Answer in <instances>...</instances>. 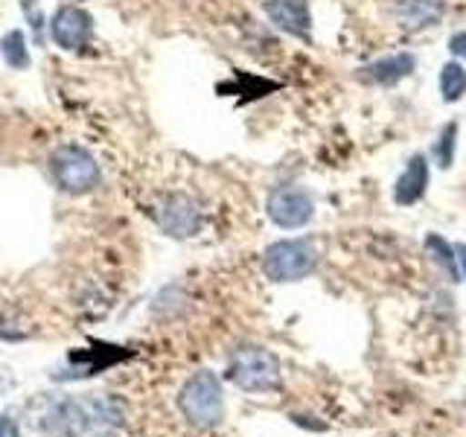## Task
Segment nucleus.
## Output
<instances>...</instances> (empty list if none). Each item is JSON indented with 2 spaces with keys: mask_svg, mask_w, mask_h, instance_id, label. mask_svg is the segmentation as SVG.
I'll return each mask as SVG.
<instances>
[{
  "mask_svg": "<svg viewBox=\"0 0 466 437\" xmlns=\"http://www.w3.org/2000/svg\"><path fill=\"white\" fill-rule=\"evenodd\" d=\"M178 405L184 417L198 429H213L225 417V397H222V382L216 379V373L201 371L184 385Z\"/></svg>",
  "mask_w": 466,
  "mask_h": 437,
  "instance_id": "nucleus-2",
  "label": "nucleus"
},
{
  "mask_svg": "<svg viewBox=\"0 0 466 437\" xmlns=\"http://www.w3.org/2000/svg\"><path fill=\"white\" fill-rule=\"evenodd\" d=\"M441 94L446 102H458L466 94V70L458 62H449L441 70Z\"/></svg>",
  "mask_w": 466,
  "mask_h": 437,
  "instance_id": "nucleus-14",
  "label": "nucleus"
},
{
  "mask_svg": "<svg viewBox=\"0 0 466 437\" xmlns=\"http://www.w3.org/2000/svg\"><path fill=\"white\" fill-rule=\"evenodd\" d=\"M266 15L289 36L306 38L312 29V12L306 0H266Z\"/></svg>",
  "mask_w": 466,
  "mask_h": 437,
  "instance_id": "nucleus-8",
  "label": "nucleus"
},
{
  "mask_svg": "<svg viewBox=\"0 0 466 437\" xmlns=\"http://www.w3.org/2000/svg\"><path fill=\"white\" fill-rule=\"evenodd\" d=\"M426 248L437 257V262H441L443 271L451 277V280H458V277H461V269H458V254H455V248H449V242L441 239V237H429V239H426Z\"/></svg>",
  "mask_w": 466,
  "mask_h": 437,
  "instance_id": "nucleus-16",
  "label": "nucleus"
},
{
  "mask_svg": "<svg viewBox=\"0 0 466 437\" xmlns=\"http://www.w3.org/2000/svg\"><path fill=\"white\" fill-rule=\"evenodd\" d=\"M318 266V251L309 239H280L262 257V271L274 283H295L309 277Z\"/></svg>",
  "mask_w": 466,
  "mask_h": 437,
  "instance_id": "nucleus-3",
  "label": "nucleus"
},
{
  "mask_svg": "<svg viewBox=\"0 0 466 437\" xmlns=\"http://www.w3.org/2000/svg\"><path fill=\"white\" fill-rule=\"evenodd\" d=\"M0 437H21L18 426H15V420L6 417V414H0Z\"/></svg>",
  "mask_w": 466,
  "mask_h": 437,
  "instance_id": "nucleus-19",
  "label": "nucleus"
},
{
  "mask_svg": "<svg viewBox=\"0 0 466 437\" xmlns=\"http://www.w3.org/2000/svg\"><path fill=\"white\" fill-rule=\"evenodd\" d=\"M157 222L164 228V233L175 239H187V237H196L201 230L204 222V213H201V204L187 196V193H172L164 198L157 210Z\"/></svg>",
  "mask_w": 466,
  "mask_h": 437,
  "instance_id": "nucleus-6",
  "label": "nucleus"
},
{
  "mask_svg": "<svg viewBox=\"0 0 466 437\" xmlns=\"http://www.w3.org/2000/svg\"><path fill=\"white\" fill-rule=\"evenodd\" d=\"M87 429V417L82 414V408L76 402H62L53 408V414L44 426V434L47 437H82Z\"/></svg>",
  "mask_w": 466,
  "mask_h": 437,
  "instance_id": "nucleus-11",
  "label": "nucleus"
},
{
  "mask_svg": "<svg viewBox=\"0 0 466 437\" xmlns=\"http://www.w3.org/2000/svg\"><path fill=\"white\" fill-rule=\"evenodd\" d=\"M455 254H458L461 266H463V274H466V245H458V248H455Z\"/></svg>",
  "mask_w": 466,
  "mask_h": 437,
  "instance_id": "nucleus-20",
  "label": "nucleus"
},
{
  "mask_svg": "<svg viewBox=\"0 0 466 437\" xmlns=\"http://www.w3.org/2000/svg\"><path fill=\"white\" fill-rule=\"evenodd\" d=\"M50 175L56 187L70 196H85L99 187L102 172L96 158L82 146H58L50 155Z\"/></svg>",
  "mask_w": 466,
  "mask_h": 437,
  "instance_id": "nucleus-1",
  "label": "nucleus"
},
{
  "mask_svg": "<svg viewBox=\"0 0 466 437\" xmlns=\"http://www.w3.org/2000/svg\"><path fill=\"white\" fill-rule=\"evenodd\" d=\"M443 15L441 0H402L400 4V18L405 26H429Z\"/></svg>",
  "mask_w": 466,
  "mask_h": 437,
  "instance_id": "nucleus-12",
  "label": "nucleus"
},
{
  "mask_svg": "<svg viewBox=\"0 0 466 437\" xmlns=\"http://www.w3.org/2000/svg\"><path fill=\"white\" fill-rule=\"evenodd\" d=\"M228 376L242 391L266 393L280 385V361H277L274 353H268V350H262V347H245L230 359Z\"/></svg>",
  "mask_w": 466,
  "mask_h": 437,
  "instance_id": "nucleus-4",
  "label": "nucleus"
},
{
  "mask_svg": "<svg viewBox=\"0 0 466 437\" xmlns=\"http://www.w3.org/2000/svg\"><path fill=\"white\" fill-rule=\"evenodd\" d=\"M426 187H429V164L422 155H414L408 160L405 172L397 178V187H393V198L397 204H417L422 196H426Z\"/></svg>",
  "mask_w": 466,
  "mask_h": 437,
  "instance_id": "nucleus-9",
  "label": "nucleus"
},
{
  "mask_svg": "<svg viewBox=\"0 0 466 437\" xmlns=\"http://www.w3.org/2000/svg\"><path fill=\"white\" fill-rule=\"evenodd\" d=\"M411 70H414V56L400 53L390 58H379V62L364 67L359 76L361 82H370V85H397L405 76H411Z\"/></svg>",
  "mask_w": 466,
  "mask_h": 437,
  "instance_id": "nucleus-10",
  "label": "nucleus"
},
{
  "mask_svg": "<svg viewBox=\"0 0 466 437\" xmlns=\"http://www.w3.org/2000/svg\"><path fill=\"white\" fill-rule=\"evenodd\" d=\"M0 56L12 70H26L29 65V50H26V38L21 29H12V33L4 36L0 41Z\"/></svg>",
  "mask_w": 466,
  "mask_h": 437,
  "instance_id": "nucleus-13",
  "label": "nucleus"
},
{
  "mask_svg": "<svg viewBox=\"0 0 466 437\" xmlns=\"http://www.w3.org/2000/svg\"><path fill=\"white\" fill-rule=\"evenodd\" d=\"M449 50L455 53V56H461V58H466V33H455L449 38Z\"/></svg>",
  "mask_w": 466,
  "mask_h": 437,
  "instance_id": "nucleus-18",
  "label": "nucleus"
},
{
  "mask_svg": "<svg viewBox=\"0 0 466 437\" xmlns=\"http://www.w3.org/2000/svg\"><path fill=\"white\" fill-rule=\"evenodd\" d=\"M50 36L62 50H85L94 38V18L79 6H62L50 21Z\"/></svg>",
  "mask_w": 466,
  "mask_h": 437,
  "instance_id": "nucleus-7",
  "label": "nucleus"
},
{
  "mask_svg": "<svg viewBox=\"0 0 466 437\" xmlns=\"http://www.w3.org/2000/svg\"><path fill=\"white\" fill-rule=\"evenodd\" d=\"M21 6H24V12H26V18L33 21V33H35V41L41 44V41H44V15H41L38 0H21Z\"/></svg>",
  "mask_w": 466,
  "mask_h": 437,
  "instance_id": "nucleus-17",
  "label": "nucleus"
},
{
  "mask_svg": "<svg viewBox=\"0 0 466 437\" xmlns=\"http://www.w3.org/2000/svg\"><path fill=\"white\" fill-rule=\"evenodd\" d=\"M315 213V198L309 189L303 187H277L274 193L268 196V216L274 225L280 228H303Z\"/></svg>",
  "mask_w": 466,
  "mask_h": 437,
  "instance_id": "nucleus-5",
  "label": "nucleus"
},
{
  "mask_svg": "<svg viewBox=\"0 0 466 437\" xmlns=\"http://www.w3.org/2000/svg\"><path fill=\"white\" fill-rule=\"evenodd\" d=\"M455 143H458V123H446L441 128V137L434 143V160L441 169H449L451 167V158H455Z\"/></svg>",
  "mask_w": 466,
  "mask_h": 437,
  "instance_id": "nucleus-15",
  "label": "nucleus"
}]
</instances>
